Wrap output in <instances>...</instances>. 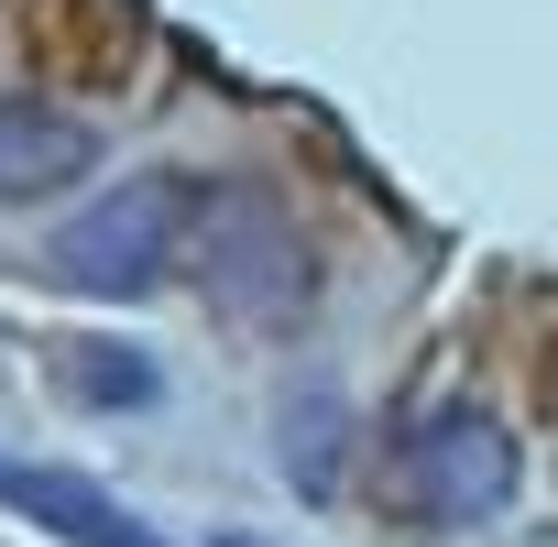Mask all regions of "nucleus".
I'll return each instance as SVG.
<instances>
[{"label": "nucleus", "mask_w": 558, "mask_h": 547, "mask_svg": "<svg viewBox=\"0 0 558 547\" xmlns=\"http://www.w3.org/2000/svg\"><path fill=\"white\" fill-rule=\"evenodd\" d=\"M514 482H525V449H514L504 416H482V405H427V416H416V438H405V493H416L427 514L482 525V514L514 503Z\"/></svg>", "instance_id": "nucleus-3"}, {"label": "nucleus", "mask_w": 558, "mask_h": 547, "mask_svg": "<svg viewBox=\"0 0 558 547\" xmlns=\"http://www.w3.org/2000/svg\"><path fill=\"white\" fill-rule=\"evenodd\" d=\"M219 547H263V536H219Z\"/></svg>", "instance_id": "nucleus-7"}, {"label": "nucleus", "mask_w": 558, "mask_h": 547, "mask_svg": "<svg viewBox=\"0 0 558 547\" xmlns=\"http://www.w3.org/2000/svg\"><path fill=\"white\" fill-rule=\"evenodd\" d=\"M175 241H186V186L175 175H121L45 241V274L77 285V296H154L175 274Z\"/></svg>", "instance_id": "nucleus-2"}, {"label": "nucleus", "mask_w": 558, "mask_h": 547, "mask_svg": "<svg viewBox=\"0 0 558 547\" xmlns=\"http://www.w3.org/2000/svg\"><path fill=\"white\" fill-rule=\"evenodd\" d=\"M186 230H197V285H208L219 318H241V329H296V318H307L318 263H307V241L286 230L274 197L208 186V197L186 208Z\"/></svg>", "instance_id": "nucleus-1"}, {"label": "nucleus", "mask_w": 558, "mask_h": 547, "mask_svg": "<svg viewBox=\"0 0 558 547\" xmlns=\"http://www.w3.org/2000/svg\"><path fill=\"white\" fill-rule=\"evenodd\" d=\"M99 165V132L56 99H0V208H34Z\"/></svg>", "instance_id": "nucleus-5"}, {"label": "nucleus", "mask_w": 558, "mask_h": 547, "mask_svg": "<svg viewBox=\"0 0 558 547\" xmlns=\"http://www.w3.org/2000/svg\"><path fill=\"white\" fill-rule=\"evenodd\" d=\"M66 394H77V405H154L165 373H154L143 351H99V340H77V351H66Z\"/></svg>", "instance_id": "nucleus-6"}, {"label": "nucleus", "mask_w": 558, "mask_h": 547, "mask_svg": "<svg viewBox=\"0 0 558 547\" xmlns=\"http://www.w3.org/2000/svg\"><path fill=\"white\" fill-rule=\"evenodd\" d=\"M0 503L34 514V525L66 536V547H165L121 493H99V482H77V471H45V460H0Z\"/></svg>", "instance_id": "nucleus-4"}]
</instances>
